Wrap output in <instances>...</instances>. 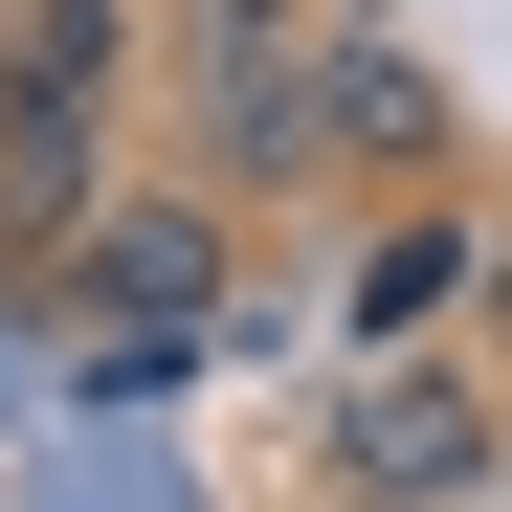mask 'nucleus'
Masks as SVG:
<instances>
[{
  "label": "nucleus",
  "mask_w": 512,
  "mask_h": 512,
  "mask_svg": "<svg viewBox=\"0 0 512 512\" xmlns=\"http://www.w3.org/2000/svg\"><path fill=\"white\" fill-rule=\"evenodd\" d=\"M468 312H490V334H512V223H490V268H468Z\"/></svg>",
  "instance_id": "obj_7"
},
{
  "label": "nucleus",
  "mask_w": 512,
  "mask_h": 512,
  "mask_svg": "<svg viewBox=\"0 0 512 512\" xmlns=\"http://www.w3.org/2000/svg\"><path fill=\"white\" fill-rule=\"evenodd\" d=\"M468 268H490V223H468L446 179H401L379 245H357V290H334V334H357V357H401V334H446V312H468Z\"/></svg>",
  "instance_id": "obj_4"
},
{
  "label": "nucleus",
  "mask_w": 512,
  "mask_h": 512,
  "mask_svg": "<svg viewBox=\"0 0 512 512\" xmlns=\"http://www.w3.org/2000/svg\"><path fill=\"white\" fill-rule=\"evenodd\" d=\"M179 156L223 201L334 179V23L312 0H179Z\"/></svg>",
  "instance_id": "obj_1"
},
{
  "label": "nucleus",
  "mask_w": 512,
  "mask_h": 512,
  "mask_svg": "<svg viewBox=\"0 0 512 512\" xmlns=\"http://www.w3.org/2000/svg\"><path fill=\"white\" fill-rule=\"evenodd\" d=\"M312 512H468V490H312Z\"/></svg>",
  "instance_id": "obj_6"
},
{
  "label": "nucleus",
  "mask_w": 512,
  "mask_h": 512,
  "mask_svg": "<svg viewBox=\"0 0 512 512\" xmlns=\"http://www.w3.org/2000/svg\"><path fill=\"white\" fill-rule=\"evenodd\" d=\"M468 112H446V67L379 45V23H334V179H446Z\"/></svg>",
  "instance_id": "obj_5"
},
{
  "label": "nucleus",
  "mask_w": 512,
  "mask_h": 512,
  "mask_svg": "<svg viewBox=\"0 0 512 512\" xmlns=\"http://www.w3.org/2000/svg\"><path fill=\"white\" fill-rule=\"evenodd\" d=\"M45 290L90 312V334H223V179L179 156V179H134L45 245Z\"/></svg>",
  "instance_id": "obj_2"
},
{
  "label": "nucleus",
  "mask_w": 512,
  "mask_h": 512,
  "mask_svg": "<svg viewBox=\"0 0 512 512\" xmlns=\"http://www.w3.org/2000/svg\"><path fill=\"white\" fill-rule=\"evenodd\" d=\"M312 490H490V379L401 334V357H379L357 401L312 423Z\"/></svg>",
  "instance_id": "obj_3"
}]
</instances>
